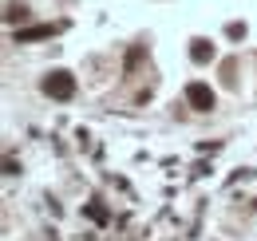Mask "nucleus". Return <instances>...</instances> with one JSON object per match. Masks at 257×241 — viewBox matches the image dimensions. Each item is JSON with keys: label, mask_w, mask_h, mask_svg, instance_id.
I'll return each mask as SVG.
<instances>
[{"label": "nucleus", "mask_w": 257, "mask_h": 241, "mask_svg": "<svg viewBox=\"0 0 257 241\" xmlns=\"http://www.w3.org/2000/svg\"><path fill=\"white\" fill-rule=\"evenodd\" d=\"M24 16H28V8H24V4H8V8H4V20H8V24L24 20Z\"/></svg>", "instance_id": "nucleus-5"}, {"label": "nucleus", "mask_w": 257, "mask_h": 241, "mask_svg": "<svg viewBox=\"0 0 257 241\" xmlns=\"http://www.w3.org/2000/svg\"><path fill=\"white\" fill-rule=\"evenodd\" d=\"M190 60L194 63H210L214 60V44H210V40H190Z\"/></svg>", "instance_id": "nucleus-4"}, {"label": "nucleus", "mask_w": 257, "mask_h": 241, "mask_svg": "<svg viewBox=\"0 0 257 241\" xmlns=\"http://www.w3.org/2000/svg\"><path fill=\"white\" fill-rule=\"evenodd\" d=\"M44 95H52V99H71L75 95V75L71 71H52V75H44Z\"/></svg>", "instance_id": "nucleus-1"}, {"label": "nucleus", "mask_w": 257, "mask_h": 241, "mask_svg": "<svg viewBox=\"0 0 257 241\" xmlns=\"http://www.w3.org/2000/svg\"><path fill=\"white\" fill-rule=\"evenodd\" d=\"M186 103H190L194 111H210V107L218 103V95L206 87V83H190V87H186Z\"/></svg>", "instance_id": "nucleus-2"}, {"label": "nucleus", "mask_w": 257, "mask_h": 241, "mask_svg": "<svg viewBox=\"0 0 257 241\" xmlns=\"http://www.w3.org/2000/svg\"><path fill=\"white\" fill-rule=\"evenodd\" d=\"M52 24H32V28H20L16 32V44H32V40H48V36H52Z\"/></svg>", "instance_id": "nucleus-3"}, {"label": "nucleus", "mask_w": 257, "mask_h": 241, "mask_svg": "<svg viewBox=\"0 0 257 241\" xmlns=\"http://www.w3.org/2000/svg\"><path fill=\"white\" fill-rule=\"evenodd\" d=\"M225 36H229V40H241V36H245V24H229Z\"/></svg>", "instance_id": "nucleus-6"}]
</instances>
